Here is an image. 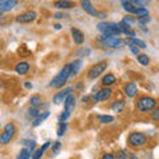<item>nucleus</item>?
<instances>
[{
  "mask_svg": "<svg viewBox=\"0 0 159 159\" xmlns=\"http://www.w3.org/2000/svg\"><path fill=\"white\" fill-rule=\"evenodd\" d=\"M69 76H72V64H66V65L54 76V78L51 81V84H49V86H52V88L64 86V84L68 81Z\"/></svg>",
  "mask_w": 159,
  "mask_h": 159,
  "instance_id": "1",
  "label": "nucleus"
},
{
  "mask_svg": "<svg viewBox=\"0 0 159 159\" xmlns=\"http://www.w3.org/2000/svg\"><path fill=\"white\" fill-rule=\"evenodd\" d=\"M97 29L99 32H102V34H106V36H119L122 33L121 28H119L118 24L114 23H98L97 24Z\"/></svg>",
  "mask_w": 159,
  "mask_h": 159,
  "instance_id": "2",
  "label": "nucleus"
},
{
  "mask_svg": "<svg viewBox=\"0 0 159 159\" xmlns=\"http://www.w3.org/2000/svg\"><path fill=\"white\" fill-rule=\"evenodd\" d=\"M74 107H76V98H74V96H72V94H69L65 99V102H64V113L61 114V117H60V122H65L66 119L70 117Z\"/></svg>",
  "mask_w": 159,
  "mask_h": 159,
  "instance_id": "3",
  "label": "nucleus"
},
{
  "mask_svg": "<svg viewBox=\"0 0 159 159\" xmlns=\"http://www.w3.org/2000/svg\"><path fill=\"white\" fill-rule=\"evenodd\" d=\"M155 105H157V101L154 99L152 97H148V96H143L138 99L137 102V107L139 111H150V110H154L155 109Z\"/></svg>",
  "mask_w": 159,
  "mask_h": 159,
  "instance_id": "4",
  "label": "nucleus"
},
{
  "mask_svg": "<svg viewBox=\"0 0 159 159\" xmlns=\"http://www.w3.org/2000/svg\"><path fill=\"white\" fill-rule=\"evenodd\" d=\"M127 142H129V145L133 147H143L147 143V137L143 133L133 131V133H130V135H129Z\"/></svg>",
  "mask_w": 159,
  "mask_h": 159,
  "instance_id": "5",
  "label": "nucleus"
},
{
  "mask_svg": "<svg viewBox=\"0 0 159 159\" xmlns=\"http://www.w3.org/2000/svg\"><path fill=\"white\" fill-rule=\"evenodd\" d=\"M15 133H16V127H15L13 123H7V125L4 126L2 135H0V142H2L3 145H8V143L11 142V139L13 138Z\"/></svg>",
  "mask_w": 159,
  "mask_h": 159,
  "instance_id": "6",
  "label": "nucleus"
},
{
  "mask_svg": "<svg viewBox=\"0 0 159 159\" xmlns=\"http://www.w3.org/2000/svg\"><path fill=\"white\" fill-rule=\"evenodd\" d=\"M106 68H107V62L106 61H99V62H97L96 65H93L90 69H89L88 78L89 80H96L99 76V74L105 70Z\"/></svg>",
  "mask_w": 159,
  "mask_h": 159,
  "instance_id": "7",
  "label": "nucleus"
},
{
  "mask_svg": "<svg viewBox=\"0 0 159 159\" xmlns=\"http://www.w3.org/2000/svg\"><path fill=\"white\" fill-rule=\"evenodd\" d=\"M99 40L109 48H119L122 45V41L118 36H106V34H102L99 37Z\"/></svg>",
  "mask_w": 159,
  "mask_h": 159,
  "instance_id": "8",
  "label": "nucleus"
},
{
  "mask_svg": "<svg viewBox=\"0 0 159 159\" xmlns=\"http://www.w3.org/2000/svg\"><path fill=\"white\" fill-rule=\"evenodd\" d=\"M113 94V90L110 88H103L101 89V90H98L97 94H96V102H101V101H106V99H109L111 97Z\"/></svg>",
  "mask_w": 159,
  "mask_h": 159,
  "instance_id": "9",
  "label": "nucleus"
},
{
  "mask_svg": "<svg viewBox=\"0 0 159 159\" xmlns=\"http://www.w3.org/2000/svg\"><path fill=\"white\" fill-rule=\"evenodd\" d=\"M36 12H25V13H21V15H19V16L16 17V21L17 23H21V24H27V23H32L34 19H36Z\"/></svg>",
  "mask_w": 159,
  "mask_h": 159,
  "instance_id": "10",
  "label": "nucleus"
},
{
  "mask_svg": "<svg viewBox=\"0 0 159 159\" xmlns=\"http://www.w3.org/2000/svg\"><path fill=\"white\" fill-rule=\"evenodd\" d=\"M73 89L72 88H66L65 90H62V92H58L57 94H54V97H53V102L56 103V105H60L61 102H65V99L66 97L69 96V94L72 93Z\"/></svg>",
  "mask_w": 159,
  "mask_h": 159,
  "instance_id": "11",
  "label": "nucleus"
},
{
  "mask_svg": "<svg viewBox=\"0 0 159 159\" xmlns=\"http://www.w3.org/2000/svg\"><path fill=\"white\" fill-rule=\"evenodd\" d=\"M17 4V0H0V12L6 13Z\"/></svg>",
  "mask_w": 159,
  "mask_h": 159,
  "instance_id": "12",
  "label": "nucleus"
},
{
  "mask_svg": "<svg viewBox=\"0 0 159 159\" xmlns=\"http://www.w3.org/2000/svg\"><path fill=\"white\" fill-rule=\"evenodd\" d=\"M81 6H82L84 9H85V12H88L89 15H92V16H94V17H98L99 16V12L97 11V9H94V7L92 6L90 0H82Z\"/></svg>",
  "mask_w": 159,
  "mask_h": 159,
  "instance_id": "13",
  "label": "nucleus"
},
{
  "mask_svg": "<svg viewBox=\"0 0 159 159\" xmlns=\"http://www.w3.org/2000/svg\"><path fill=\"white\" fill-rule=\"evenodd\" d=\"M137 93H138V88H137L135 84L129 82V84H126V85H125V94H126L129 98L135 97Z\"/></svg>",
  "mask_w": 159,
  "mask_h": 159,
  "instance_id": "14",
  "label": "nucleus"
},
{
  "mask_svg": "<svg viewBox=\"0 0 159 159\" xmlns=\"http://www.w3.org/2000/svg\"><path fill=\"white\" fill-rule=\"evenodd\" d=\"M29 69H31V66H29V64L25 62V61H21L19 62L16 66H15V70H16V73L21 74V76H25V74L29 72Z\"/></svg>",
  "mask_w": 159,
  "mask_h": 159,
  "instance_id": "15",
  "label": "nucleus"
},
{
  "mask_svg": "<svg viewBox=\"0 0 159 159\" xmlns=\"http://www.w3.org/2000/svg\"><path fill=\"white\" fill-rule=\"evenodd\" d=\"M121 3H122V6H123V9L127 11L129 13H135L137 12L138 7L131 2V0H121Z\"/></svg>",
  "mask_w": 159,
  "mask_h": 159,
  "instance_id": "16",
  "label": "nucleus"
},
{
  "mask_svg": "<svg viewBox=\"0 0 159 159\" xmlns=\"http://www.w3.org/2000/svg\"><path fill=\"white\" fill-rule=\"evenodd\" d=\"M72 36H73V41L78 44V45H81L84 43V33L80 31L77 28H72Z\"/></svg>",
  "mask_w": 159,
  "mask_h": 159,
  "instance_id": "17",
  "label": "nucleus"
},
{
  "mask_svg": "<svg viewBox=\"0 0 159 159\" xmlns=\"http://www.w3.org/2000/svg\"><path fill=\"white\" fill-rule=\"evenodd\" d=\"M53 6L56 8H61V9H68V8H72L74 6L73 2H69V0H57V2L53 3Z\"/></svg>",
  "mask_w": 159,
  "mask_h": 159,
  "instance_id": "18",
  "label": "nucleus"
},
{
  "mask_svg": "<svg viewBox=\"0 0 159 159\" xmlns=\"http://www.w3.org/2000/svg\"><path fill=\"white\" fill-rule=\"evenodd\" d=\"M126 106V102L125 101H114L111 103V110L116 111V113H122L123 109Z\"/></svg>",
  "mask_w": 159,
  "mask_h": 159,
  "instance_id": "19",
  "label": "nucleus"
},
{
  "mask_svg": "<svg viewBox=\"0 0 159 159\" xmlns=\"http://www.w3.org/2000/svg\"><path fill=\"white\" fill-rule=\"evenodd\" d=\"M114 82H116V76H114V74H111V73H109V74H106V76H103V78H102V84H103L105 86L113 85Z\"/></svg>",
  "mask_w": 159,
  "mask_h": 159,
  "instance_id": "20",
  "label": "nucleus"
},
{
  "mask_svg": "<svg viewBox=\"0 0 159 159\" xmlns=\"http://www.w3.org/2000/svg\"><path fill=\"white\" fill-rule=\"evenodd\" d=\"M126 43H131V44L137 45L138 48H141V49H145V48H146V43L142 41V40H139V39H137V37H130Z\"/></svg>",
  "mask_w": 159,
  "mask_h": 159,
  "instance_id": "21",
  "label": "nucleus"
},
{
  "mask_svg": "<svg viewBox=\"0 0 159 159\" xmlns=\"http://www.w3.org/2000/svg\"><path fill=\"white\" fill-rule=\"evenodd\" d=\"M32 155L33 154H32V151L29 150V148H23V150L19 152V155H17L16 159H29Z\"/></svg>",
  "mask_w": 159,
  "mask_h": 159,
  "instance_id": "22",
  "label": "nucleus"
},
{
  "mask_svg": "<svg viewBox=\"0 0 159 159\" xmlns=\"http://www.w3.org/2000/svg\"><path fill=\"white\" fill-rule=\"evenodd\" d=\"M82 66V61L81 60H76L74 62H72V76H76L80 72V69Z\"/></svg>",
  "mask_w": 159,
  "mask_h": 159,
  "instance_id": "23",
  "label": "nucleus"
},
{
  "mask_svg": "<svg viewBox=\"0 0 159 159\" xmlns=\"http://www.w3.org/2000/svg\"><path fill=\"white\" fill-rule=\"evenodd\" d=\"M89 54H90V49L89 48H80L74 52V56L76 57H86Z\"/></svg>",
  "mask_w": 159,
  "mask_h": 159,
  "instance_id": "24",
  "label": "nucleus"
},
{
  "mask_svg": "<svg viewBox=\"0 0 159 159\" xmlns=\"http://www.w3.org/2000/svg\"><path fill=\"white\" fill-rule=\"evenodd\" d=\"M49 117V111H44V114H41V116H39L36 119H34V122H33V126L36 127L39 125H41V123L45 121V119Z\"/></svg>",
  "mask_w": 159,
  "mask_h": 159,
  "instance_id": "25",
  "label": "nucleus"
},
{
  "mask_svg": "<svg viewBox=\"0 0 159 159\" xmlns=\"http://www.w3.org/2000/svg\"><path fill=\"white\" fill-rule=\"evenodd\" d=\"M31 105L33 107H37V106H41L43 105V98L39 96V94H36V96H32L31 97Z\"/></svg>",
  "mask_w": 159,
  "mask_h": 159,
  "instance_id": "26",
  "label": "nucleus"
},
{
  "mask_svg": "<svg viewBox=\"0 0 159 159\" xmlns=\"http://www.w3.org/2000/svg\"><path fill=\"white\" fill-rule=\"evenodd\" d=\"M137 58H138V62L139 64H142V65H148V62H150V58H148V56L147 54H138L137 56Z\"/></svg>",
  "mask_w": 159,
  "mask_h": 159,
  "instance_id": "27",
  "label": "nucleus"
},
{
  "mask_svg": "<svg viewBox=\"0 0 159 159\" xmlns=\"http://www.w3.org/2000/svg\"><path fill=\"white\" fill-rule=\"evenodd\" d=\"M66 131V123L65 122H60L58 123V127H57V135L58 137H62Z\"/></svg>",
  "mask_w": 159,
  "mask_h": 159,
  "instance_id": "28",
  "label": "nucleus"
},
{
  "mask_svg": "<svg viewBox=\"0 0 159 159\" xmlns=\"http://www.w3.org/2000/svg\"><path fill=\"white\" fill-rule=\"evenodd\" d=\"M98 121L101 123H111L114 118L111 116H98Z\"/></svg>",
  "mask_w": 159,
  "mask_h": 159,
  "instance_id": "29",
  "label": "nucleus"
},
{
  "mask_svg": "<svg viewBox=\"0 0 159 159\" xmlns=\"http://www.w3.org/2000/svg\"><path fill=\"white\" fill-rule=\"evenodd\" d=\"M135 15H137V16H139V17H142V16H147V15H148V9H147V8H145V7H138Z\"/></svg>",
  "mask_w": 159,
  "mask_h": 159,
  "instance_id": "30",
  "label": "nucleus"
},
{
  "mask_svg": "<svg viewBox=\"0 0 159 159\" xmlns=\"http://www.w3.org/2000/svg\"><path fill=\"white\" fill-rule=\"evenodd\" d=\"M23 143H24L25 146H28L29 150H31V151L33 152L34 147H36V142H34V141H27V139H25V141H23Z\"/></svg>",
  "mask_w": 159,
  "mask_h": 159,
  "instance_id": "31",
  "label": "nucleus"
},
{
  "mask_svg": "<svg viewBox=\"0 0 159 159\" xmlns=\"http://www.w3.org/2000/svg\"><path fill=\"white\" fill-rule=\"evenodd\" d=\"M60 150H61V142H54L52 146V154H57Z\"/></svg>",
  "mask_w": 159,
  "mask_h": 159,
  "instance_id": "32",
  "label": "nucleus"
},
{
  "mask_svg": "<svg viewBox=\"0 0 159 159\" xmlns=\"http://www.w3.org/2000/svg\"><path fill=\"white\" fill-rule=\"evenodd\" d=\"M151 119L155 122H159V107L154 109V110L151 111Z\"/></svg>",
  "mask_w": 159,
  "mask_h": 159,
  "instance_id": "33",
  "label": "nucleus"
},
{
  "mask_svg": "<svg viewBox=\"0 0 159 159\" xmlns=\"http://www.w3.org/2000/svg\"><path fill=\"white\" fill-rule=\"evenodd\" d=\"M116 159H130V157L126 154V151H118L116 155Z\"/></svg>",
  "mask_w": 159,
  "mask_h": 159,
  "instance_id": "34",
  "label": "nucleus"
},
{
  "mask_svg": "<svg viewBox=\"0 0 159 159\" xmlns=\"http://www.w3.org/2000/svg\"><path fill=\"white\" fill-rule=\"evenodd\" d=\"M150 16H148V15H147V16H142V17H139L138 19V23L139 24H141V25H143V24H147V23H150Z\"/></svg>",
  "mask_w": 159,
  "mask_h": 159,
  "instance_id": "35",
  "label": "nucleus"
},
{
  "mask_svg": "<svg viewBox=\"0 0 159 159\" xmlns=\"http://www.w3.org/2000/svg\"><path fill=\"white\" fill-rule=\"evenodd\" d=\"M127 44H129V47H130V51L134 54H137V56H138V54H141V53H139V49H141V48H138L137 45H134V44H131V43H127Z\"/></svg>",
  "mask_w": 159,
  "mask_h": 159,
  "instance_id": "36",
  "label": "nucleus"
},
{
  "mask_svg": "<svg viewBox=\"0 0 159 159\" xmlns=\"http://www.w3.org/2000/svg\"><path fill=\"white\" fill-rule=\"evenodd\" d=\"M43 154H44V151L41 150V148H39L37 151H34V152H33V155H32L31 159H40V158L43 157Z\"/></svg>",
  "mask_w": 159,
  "mask_h": 159,
  "instance_id": "37",
  "label": "nucleus"
},
{
  "mask_svg": "<svg viewBox=\"0 0 159 159\" xmlns=\"http://www.w3.org/2000/svg\"><path fill=\"white\" fill-rule=\"evenodd\" d=\"M101 159H116V155H114V154L107 152V154H103Z\"/></svg>",
  "mask_w": 159,
  "mask_h": 159,
  "instance_id": "38",
  "label": "nucleus"
},
{
  "mask_svg": "<svg viewBox=\"0 0 159 159\" xmlns=\"http://www.w3.org/2000/svg\"><path fill=\"white\" fill-rule=\"evenodd\" d=\"M122 21H123V23H126V24H129V25H131V24L134 23V20H133L131 17H125V19L122 20Z\"/></svg>",
  "mask_w": 159,
  "mask_h": 159,
  "instance_id": "39",
  "label": "nucleus"
},
{
  "mask_svg": "<svg viewBox=\"0 0 159 159\" xmlns=\"http://www.w3.org/2000/svg\"><path fill=\"white\" fill-rule=\"evenodd\" d=\"M131 2L135 4V6H137V4H138V6H141V4H143V3L146 2V0H131Z\"/></svg>",
  "mask_w": 159,
  "mask_h": 159,
  "instance_id": "40",
  "label": "nucleus"
},
{
  "mask_svg": "<svg viewBox=\"0 0 159 159\" xmlns=\"http://www.w3.org/2000/svg\"><path fill=\"white\" fill-rule=\"evenodd\" d=\"M62 17H64L62 13H56V15H54V19H62Z\"/></svg>",
  "mask_w": 159,
  "mask_h": 159,
  "instance_id": "41",
  "label": "nucleus"
},
{
  "mask_svg": "<svg viewBox=\"0 0 159 159\" xmlns=\"http://www.w3.org/2000/svg\"><path fill=\"white\" fill-rule=\"evenodd\" d=\"M130 159H139L137 157V154H130Z\"/></svg>",
  "mask_w": 159,
  "mask_h": 159,
  "instance_id": "42",
  "label": "nucleus"
},
{
  "mask_svg": "<svg viewBox=\"0 0 159 159\" xmlns=\"http://www.w3.org/2000/svg\"><path fill=\"white\" fill-rule=\"evenodd\" d=\"M25 88H27V89H32V84H31V82H27V84H25Z\"/></svg>",
  "mask_w": 159,
  "mask_h": 159,
  "instance_id": "43",
  "label": "nucleus"
},
{
  "mask_svg": "<svg viewBox=\"0 0 159 159\" xmlns=\"http://www.w3.org/2000/svg\"><path fill=\"white\" fill-rule=\"evenodd\" d=\"M88 99H89V97H88V96H85V97H82V102H86V101H88Z\"/></svg>",
  "mask_w": 159,
  "mask_h": 159,
  "instance_id": "44",
  "label": "nucleus"
},
{
  "mask_svg": "<svg viewBox=\"0 0 159 159\" xmlns=\"http://www.w3.org/2000/svg\"><path fill=\"white\" fill-rule=\"evenodd\" d=\"M54 27H56V29H60V28H61V25H60V24H56Z\"/></svg>",
  "mask_w": 159,
  "mask_h": 159,
  "instance_id": "45",
  "label": "nucleus"
}]
</instances>
